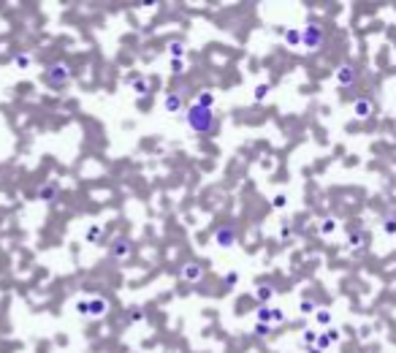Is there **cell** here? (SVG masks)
Instances as JSON below:
<instances>
[{
	"instance_id": "cell-1",
	"label": "cell",
	"mask_w": 396,
	"mask_h": 353,
	"mask_svg": "<svg viewBox=\"0 0 396 353\" xmlns=\"http://www.w3.org/2000/svg\"><path fill=\"white\" fill-rule=\"evenodd\" d=\"M187 125H190L196 133H212L214 131V117L209 109H204V106H190L187 109Z\"/></svg>"
},
{
	"instance_id": "cell-2",
	"label": "cell",
	"mask_w": 396,
	"mask_h": 353,
	"mask_svg": "<svg viewBox=\"0 0 396 353\" xmlns=\"http://www.w3.org/2000/svg\"><path fill=\"white\" fill-rule=\"evenodd\" d=\"M323 41H326V30H323V25L320 22H310L304 30H301V44L307 46V49H320L323 46Z\"/></svg>"
},
{
	"instance_id": "cell-3",
	"label": "cell",
	"mask_w": 396,
	"mask_h": 353,
	"mask_svg": "<svg viewBox=\"0 0 396 353\" xmlns=\"http://www.w3.org/2000/svg\"><path fill=\"white\" fill-rule=\"evenodd\" d=\"M337 82H339V87H353L355 82L361 79V74H358V68H355L353 63H342V65H337Z\"/></svg>"
},
{
	"instance_id": "cell-4",
	"label": "cell",
	"mask_w": 396,
	"mask_h": 353,
	"mask_svg": "<svg viewBox=\"0 0 396 353\" xmlns=\"http://www.w3.org/2000/svg\"><path fill=\"white\" fill-rule=\"evenodd\" d=\"M353 114L358 117V120H369L374 114V101L369 95H361V98H355V103H353Z\"/></svg>"
},
{
	"instance_id": "cell-5",
	"label": "cell",
	"mask_w": 396,
	"mask_h": 353,
	"mask_svg": "<svg viewBox=\"0 0 396 353\" xmlns=\"http://www.w3.org/2000/svg\"><path fill=\"white\" fill-rule=\"evenodd\" d=\"M46 82L49 84H63V82H68V68L65 65H52L49 71H46Z\"/></svg>"
},
{
	"instance_id": "cell-6",
	"label": "cell",
	"mask_w": 396,
	"mask_h": 353,
	"mask_svg": "<svg viewBox=\"0 0 396 353\" xmlns=\"http://www.w3.org/2000/svg\"><path fill=\"white\" fill-rule=\"evenodd\" d=\"M214 239H217V242L223 245V248H228V245H231L233 239H236V234H233V228H220L217 234H214Z\"/></svg>"
},
{
	"instance_id": "cell-7",
	"label": "cell",
	"mask_w": 396,
	"mask_h": 353,
	"mask_svg": "<svg viewBox=\"0 0 396 353\" xmlns=\"http://www.w3.org/2000/svg\"><path fill=\"white\" fill-rule=\"evenodd\" d=\"M366 242V231H350V237H347V245H350V248H361V245Z\"/></svg>"
},
{
	"instance_id": "cell-8",
	"label": "cell",
	"mask_w": 396,
	"mask_h": 353,
	"mask_svg": "<svg viewBox=\"0 0 396 353\" xmlns=\"http://www.w3.org/2000/svg\"><path fill=\"white\" fill-rule=\"evenodd\" d=\"M130 253V242H125V239H117L114 242V248H111V256H117V258H122Z\"/></svg>"
},
{
	"instance_id": "cell-9",
	"label": "cell",
	"mask_w": 396,
	"mask_h": 353,
	"mask_svg": "<svg viewBox=\"0 0 396 353\" xmlns=\"http://www.w3.org/2000/svg\"><path fill=\"white\" fill-rule=\"evenodd\" d=\"M182 275H185L187 280H198L201 275H204V269H201L198 264H187L185 269H182Z\"/></svg>"
},
{
	"instance_id": "cell-10",
	"label": "cell",
	"mask_w": 396,
	"mask_h": 353,
	"mask_svg": "<svg viewBox=\"0 0 396 353\" xmlns=\"http://www.w3.org/2000/svg\"><path fill=\"white\" fill-rule=\"evenodd\" d=\"M272 296H274V288H272V285H260V288H258V302H269Z\"/></svg>"
},
{
	"instance_id": "cell-11",
	"label": "cell",
	"mask_w": 396,
	"mask_h": 353,
	"mask_svg": "<svg viewBox=\"0 0 396 353\" xmlns=\"http://www.w3.org/2000/svg\"><path fill=\"white\" fill-rule=\"evenodd\" d=\"M382 231H385V234H396V215H388L385 220H382Z\"/></svg>"
},
{
	"instance_id": "cell-12",
	"label": "cell",
	"mask_w": 396,
	"mask_h": 353,
	"mask_svg": "<svg viewBox=\"0 0 396 353\" xmlns=\"http://www.w3.org/2000/svg\"><path fill=\"white\" fill-rule=\"evenodd\" d=\"M285 41L291 44V46H299V44H301V33H296V30H285Z\"/></svg>"
},
{
	"instance_id": "cell-13",
	"label": "cell",
	"mask_w": 396,
	"mask_h": 353,
	"mask_svg": "<svg viewBox=\"0 0 396 353\" xmlns=\"http://www.w3.org/2000/svg\"><path fill=\"white\" fill-rule=\"evenodd\" d=\"M212 101H214V95H212L209 90H204V92H201V98H198V106H204V109H209V103H212Z\"/></svg>"
},
{
	"instance_id": "cell-14",
	"label": "cell",
	"mask_w": 396,
	"mask_h": 353,
	"mask_svg": "<svg viewBox=\"0 0 396 353\" xmlns=\"http://www.w3.org/2000/svg\"><path fill=\"white\" fill-rule=\"evenodd\" d=\"M334 228H337V220H334V217H326L323 225H320V231H323V234H331Z\"/></svg>"
},
{
	"instance_id": "cell-15",
	"label": "cell",
	"mask_w": 396,
	"mask_h": 353,
	"mask_svg": "<svg viewBox=\"0 0 396 353\" xmlns=\"http://www.w3.org/2000/svg\"><path fill=\"white\" fill-rule=\"evenodd\" d=\"M166 109H169V111H177V109H179V95H169V98H166Z\"/></svg>"
},
{
	"instance_id": "cell-16",
	"label": "cell",
	"mask_w": 396,
	"mask_h": 353,
	"mask_svg": "<svg viewBox=\"0 0 396 353\" xmlns=\"http://www.w3.org/2000/svg\"><path fill=\"white\" fill-rule=\"evenodd\" d=\"M318 321L320 323H331V312H328V310H318Z\"/></svg>"
},
{
	"instance_id": "cell-17",
	"label": "cell",
	"mask_w": 396,
	"mask_h": 353,
	"mask_svg": "<svg viewBox=\"0 0 396 353\" xmlns=\"http://www.w3.org/2000/svg\"><path fill=\"white\" fill-rule=\"evenodd\" d=\"M258 318H260V321H272V310H269V307H260Z\"/></svg>"
},
{
	"instance_id": "cell-18",
	"label": "cell",
	"mask_w": 396,
	"mask_h": 353,
	"mask_svg": "<svg viewBox=\"0 0 396 353\" xmlns=\"http://www.w3.org/2000/svg\"><path fill=\"white\" fill-rule=\"evenodd\" d=\"M272 321H274V323H283V321H285L283 310H272Z\"/></svg>"
},
{
	"instance_id": "cell-19",
	"label": "cell",
	"mask_w": 396,
	"mask_h": 353,
	"mask_svg": "<svg viewBox=\"0 0 396 353\" xmlns=\"http://www.w3.org/2000/svg\"><path fill=\"white\" fill-rule=\"evenodd\" d=\"M328 345H331V337H328V334H326V337H318V348H320V350L328 348Z\"/></svg>"
},
{
	"instance_id": "cell-20",
	"label": "cell",
	"mask_w": 396,
	"mask_h": 353,
	"mask_svg": "<svg viewBox=\"0 0 396 353\" xmlns=\"http://www.w3.org/2000/svg\"><path fill=\"white\" fill-rule=\"evenodd\" d=\"M301 310H304V312H312V310H315V302H310V299H304V302H301Z\"/></svg>"
},
{
	"instance_id": "cell-21",
	"label": "cell",
	"mask_w": 396,
	"mask_h": 353,
	"mask_svg": "<svg viewBox=\"0 0 396 353\" xmlns=\"http://www.w3.org/2000/svg\"><path fill=\"white\" fill-rule=\"evenodd\" d=\"M266 90H269L266 84H260V87H255V98H263V95H266Z\"/></svg>"
},
{
	"instance_id": "cell-22",
	"label": "cell",
	"mask_w": 396,
	"mask_h": 353,
	"mask_svg": "<svg viewBox=\"0 0 396 353\" xmlns=\"http://www.w3.org/2000/svg\"><path fill=\"white\" fill-rule=\"evenodd\" d=\"M304 339H307L310 345H312V342H318V337H315V331H304Z\"/></svg>"
},
{
	"instance_id": "cell-23",
	"label": "cell",
	"mask_w": 396,
	"mask_h": 353,
	"mask_svg": "<svg viewBox=\"0 0 396 353\" xmlns=\"http://www.w3.org/2000/svg\"><path fill=\"white\" fill-rule=\"evenodd\" d=\"M285 201H288L285 196H277V198H274V206H277V209H280V206H285Z\"/></svg>"
},
{
	"instance_id": "cell-24",
	"label": "cell",
	"mask_w": 396,
	"mask_h": 353,
	"mask_svg": "<svg viewBox=\"0 0 396 353\" xmlns=\"http://www.w3.org/2000/svg\"><path fill=\"white\" fill-rule=\"evenodd\" d=\"M310 353H323V350H320V348H312V350H310Z\"/></svg>"
}]
</instances>
